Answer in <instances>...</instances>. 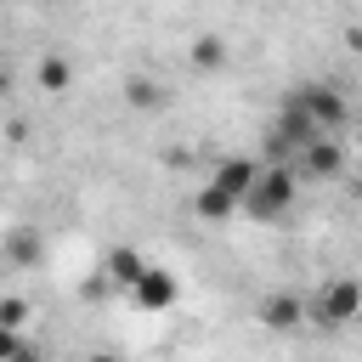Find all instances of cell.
Wrapping results in <instances>:
<instances>
[{
    "instance_id": "4",
    "label": "cell",
    "mask_w": 362,
    "mask_h": 362,
    "mask_svg": "<svg viewBox=\"0 0 362 362\" xmlns=\"http://www.w3.org/2000/svg\"><path fill=\"white\" fill-rule=\"evenodd\" d=\"M124 294H130V305H136L141 317H164V311H175V305H181V277H175L170 266H153V260H147V266H141V277H136Z\"/></svg>"
},
{
    "instance_id": "13",
    "label": "cell",
    "mask_w": 362,
    "mask_h": 362,
    "mask_svg": "<svg viewBox=\"0 0 362 362\" xmlns=\"http://www.w3.org/2000/svg\"><path fill=\"white\" fill-rule=\"evenodd\" d=\"M192 68H204V74H215V68H226V45H221L215 34H204V40H192Z\"/></svg>"
},
{
    "instance_id": "11",
    "label": "cell",
    "mask_w": 362,
    "mask_h": 362,
    "mask_svg": "<svg viewBox=\"0 0 362 362\" xmlns=\"http://www.w3.org/2000/svg\"><path fill=\"white\" fill-rule=\"evenodd\" d=\"M124 102L141 107V113H153V107H164V85L147 79V74H130V79H124Z\"/></svg>"
},
{
    "instance_id": "9",
    "label": "cell",
    "mask_w": 362,
    "mask_h": 362,
    "mask_svg": "<svg viewBox=\"0 0 362 362\" xmlns=\"http://www.w3.org/2000/svg\"><path fill=\"white\" fill-rule=\"evenodd\" d=\"M255 317H260L266 328H277V334H288V328H300V322H305L300 294H266V300L255 305Z\"/></svg>"
},
{
    "instance_id": "3",
    "label": "cell",
    "mask_w": 362,
    "mask_h": 362,
    "mask_svg": "<svg viewBox=\"0 0 362 362\" xmlns=\"http://www.w3.org/2000/svg\"><path fill=\"white\" fill-rule=\"evenodd\" d=\"M288 102L317 124V136H339L345 119H351V102H345V90H334V85H294Z\"/></svg>"
},
{
    "instance_id": "14",
    "label": "cell",
    "mask_w": 362,
    "mask_h": 362,
    "mask_svg": "<svg viewBox=\"0 0 362 362\" xmlns=\"http://www.w3.org/2000/svg\"><path fill=\"white\" fill-rule=\"evenodd\" d=\"M23 322H28V300L23 294H0V328L23 334Z\"/></svg>"
},
{
    "instance_id": "8",
    "label": "cell",
    "mask_w": 362,
    "mask_h": 362,
    "mask_svg": "<svg viewBox=\"0 0 362 362\" xmlns=\"http://www.w3.org/2000/svg\"><path fill=\"white\" fill-rule=\"evenodd\" d=\"M0 255H6V266L28 272V266H40V260H45V238H40L34 226H11V232H6V243H0Z\"/></svg>"
},
{
    "instance_id": "10",
    "label": "cell",
    "mask_w": 362,
    "mask_h": 362,
    "mask_svg": "<svg viewBox=\"0 0 362 362\" xmlns=\"http://www.w3.org/2000/svg\"><path fill=\"white\" fill-rule=\"evenodd\" d=\"M192 215H198V221H209V226H226V221L238 215V198H226L215 181H204V187L192 192Z\"/></svg>"
},
{
    "instance_id": "2",
    "label": "cell",
    "mask_w": 362,
    "mask_h": 362,
    "mask_svg": "<svg viewBox=\"0 0 362 362\" xmlns=\"http://www.w3.org/2000/svg\"><path fill=\"white\" fill-rule=\"evenodd\" d=\"M300 311H305V322H317V328H345V322L362 311V288H356V277H328L317 294L300 300Z\"/></svg>"
},
{
    "instance_id": "5",
    "label": "cell",
    "mask_w": 362,
    "mask_h": 362,
    "mask_svg": "<svg viewBox=\"0 0 362 362\" xmlns=\"http://www.w3.org/2000/svg\"><path fill=\"white\" fill-rule=\"evenodd\" d=\"M288 170H294V181H334V175L345 170V147H339V136H317V141H305V147L288 158Z\"/></svg>"
},
{
    "instance_id": "17",
    "label": "cell",
    "mask_w": 362,
    "mask_h": 362,
    "mask_svg": "<svg viewBox=\"0 0 362 362\" xmlns=\"http://www.w3.org/2000/svg\"><path fill=\"white\" fill-rule=\"evenodd\" d=\"M90 362H119V356H113V351H96V356H90Z\"/></svg>"
},
{
    "instance_id": "18",
    "label": "cell",
    "mask_w": 362,
    "mask_h": 362,
    "mask_svg": "<svg viewBox=\"0 0 362 362\" xmlns=\"http://www.w3.org/2000/svg\"><path fill=\"white\" fill-rule=\"evenodd\" d=\"M0 6H6V0H0Z\"/></svg>"
},
{
    "instance_id": "7",
    "label": "cell",
    "mask_w": 362,
    "mask_h": 362,
    "mask_svg": "<svg viewBox=\"0 0 362 362\" xmlns=\"http://www.w3.org/2000/svg\"><path fill=\"white\" fill-rule=\"evenodd\" d=\"M255 175H260V158H255V153H232V158H221V164H215V175H209V181H215L226 198H243Z\"/></svg>"
},
{
    "instance_id": "16",
    "label": "cell",
    "mask_w": 362,
    "mask_h": 362,
    "mask_svg": "<svg viewBox=\"0 0 362 362\" xmlns=\"http://www.w3.org/2000/svg\"><path fill=\"white\" fill-rule=\"evenodd\" d=\"M6 90H11V68H0V96H6Z\"/></svg>"
},
{
    "instance_id": "12",
    "label": "cell",
    "mask_w": 362,
    "mask_h": 362,
    "mask_svg": "<svg viewBox=\"0 0 362 362\" xmlns=\"http://www.w3.org/2000/svg\"><path fill=\"white\" fill-rule=\"evenodd\" d=\"M34 79H40V90H68V85H74V62H68V57H40Z\"/></svg>"
},
{
    "instance_id": "15",
    "label": "cell",
    "mask_w": 362,
    "mask_h": 362,
    "mask_svg": "<svg viewBox=\"0 0 362 362\" xmlns=\"http://www.w3.org/2000/svg\"><path fill=\"white\" fill-rule=\"evenodd\" d=\"M11 362H45V351H40V345H28V339H23V345H17V356H11Z\"/></svg>"
},
{
    "instance_id": "6",
    "label": "cell",
    "mask_w": 362,
    "mask_h": 362,
    "mask_svg": "<svg viewBox=\"0 0 362 362\" xmlns=\"http://www.w3.org/2000/svg\"><path fill=\"white\" fill-rule=\"evenodd\" d=\"M141 266H147V255H141V249H130V243H113V249L102 255V283L124 294V288L141 277Z\"/></svg>"
},
{
    "instance_id": "1",
    "label": "cell",
    "mask_w": 362,
    "mask_h": 362,
    "mask_svg": "<svg viewBox=\"0 0 362 362\" xmlns=\"http://www.w3.org/2000/svg\"><path fill=\"white\" fill-rule=\"evenodd\" d=\"M294 198H300L294 170H288V164H260V175H255V181H249V192L238 198V215H249V221L272 226V221H283V215L294 209Z\"/></svg>"
}]
</instances>
